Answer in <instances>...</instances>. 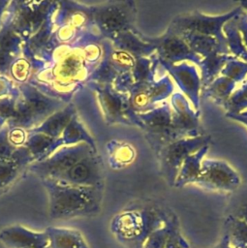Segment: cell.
I'll list each match as a JSON object with an SVG mask.
<instances>
[{
	"instance_id": "cell-29",
	"label": "cell",
	"mask_w": 247,
	"mask_h": 248,
	"mask_svg": "<svg viewBox=\"0 0 247 248\" xmlns=\"http://www.w3.org/2000/svg\"><path fill=\"white\" fill-rule=\"evenodd\" d=\"M178 227L176 218L174 215H170L167 223L154 231L146 239L143 248H166L167 243L174 231Z\"/></svg>"
},
{
	"instance_id": "cell-9",
	"label": "cell",
	"mask_w": 247,
	"mask_h": 248,
	"mask_svg": "<svg viewBox=\"0 0 247 248\" xmlns=\"http://www.w3.org/2000/svg\"><path fill=\"white\" fill-rule=\"evenodd\" d=\"M139 128L145 131L147 140L158 154L160 150L171 140H174L171 126V109L167 102L155 106L153 108L138 113Z\"/></svg>"
},
{
	"instance_id": "cell-4",
	"label": "cell",
	"mask_w": 247,
	"mask_h": 248,
	"mask_svg": "<svg viewBox=\"0 0 247 248\" xmlns=\"http://www.w3.org/2000/svg\"><path fill=\"white\" fill-rule=\"evenodd\" d=\"M80 7L105 40L111 41L120 33L135 28L137 9L134 1H108L91 6L80 4Z\"/></svg>"
},
{
	"instance_id": "cell-41",
	"label": "cell",
	"mask_w": 247,
	"mask_h": 248,
	"mask_svg": "<svg viewBox=\"0 0 247 248\" xmlns=\"http://www.w3.org/2000/svg\"><path fill=\"white\" fill-rule=\"evenodd\" d=\"M237 218L241 219L242 221H244L247 224V202H244L236 211L235 215Z\"/></svg>"
},
{
	"instance_id": "cell-18",
	"label": "cell",
	"mask_w": 247,
	"mask_h": 248,
	"mask_svg": "<svg viewBox=\"0 0 247 248\" xmlns=\"http://www.w3.org/2000/svg\"><path fill=\"white\" fill-rule=\"evenodd\" d=\"M76 114L77 109L75 106L69 103L63 108L57 110L56 112L48 116L39 126L29 130V132L41 133L53 139H59L67 124Z\"/></svg>"
},
{
	"instance_id": "cell-28",
	"label": "cell",
	"mask_w": 247,
	"mask_h": 248,
	"mask_svg": "<svg viewBox=\"0 0 247 248\" xmlns=\"http://www.w3.org/2000/svg\"><path fill=\"white\" fill-rule=\"evenodd\" d=\"M225 236L233 248H247V224L234 215L225 222Z\"/></svg>"
},
{
	"instance_id": "cell-34",
	"label": "cell",
	"mask_w": 247,
	"mask_h": 248,
	"mask_svg": "<svg viewBox=\"0 0 247 248\" xmlns=\"http://www.w3.org/2000/svg\"><path fill=\"white\" fill-rule=\"evenodd\" d=\"M18 97L19 90L17 86V89L15 92L0 98V128L7 125L10 119L13 117Z\"/></svg>"
},
{
	"instance_id": "cell-36",
	"label": "cell",
	"mask_w": 247,
	"mask_h": 248,
	"mask_svg": "<svg viewBox=\"0 0 247 248\" xmlns=\"http://www.w3.org/2000/svg\"><path fill=\"white\" fill-rule=\"evenodd\" d=\"M233 19L241 34L243 43L247 48V14L242 10L233 17Z\"/></svg>"
},
{
	"instance_id": "cell-37",
	"label": "cell",
	"mask_w": 247,
	"mask_h": 248,
	"mask_svg": "<svg viewBox=\"0 0 247 248\" xmlns=\"http://www.w3.org/2000/svg\"><path fill=\"white\" fill-rule=\"evenodd\" d=\"M166 248H189L188 243L184 239V237L180 234L178 227L174 229L172 232Z\"/></svg>"
},
{
	"instance_id": "cell-2",
	"label": "cell",
	"mask_w": 247,
	"mask_h": 248,
	"mask_svg": "<svg viewBox=\"0 0 247 248\" xmlns=\"http://www.w3.org/2000/svg\"><path fill=\"white\" fill-rule=\"evenodd\" d=\"M170 215L155 205L129 208L117 214L111 221V231L128 248H143L148 236L163 227Z\"/></svg>"
},
{
	"instance_id": "cell-1",
	"label": "cell",
	"mask_w": 247,
	"mask_h": 248,
	"mask_svg": "<svg viewBox=\"0 0 247 248\" xmlns=\"http://www.w3.org/2000/svg\"><path fill=\"white\" fill-rule=\"evenodd\" d=\"M41 182L48 195L51 219L90 217L101 209L104 188L70 185L52 179H41Z\"/></svg>"
},
{
	"instance_id": "cell-32",
	"label": "cell",
	"mask_w": 247,
	"mask_h": 248,
	"mask_svg": "<svg viewBox=\"0 0 247 248\" xmlns=\"http://www.w3.org/2000/svg\"><path fill=\"white\" fill-rule=\"evenodd\" d=\"M223 108L226 109V113L247 111V78L235 88Z\"/></svg>"
},
{
	"instance_id": "cell-14",
	"label": "cell",
	"mask_w": 247,
	"mask_h": 248,
	"mask_svg": "<svg viewBox=\"0 0 247 248\" xmlns=\"http://www.w3.org/2000/svg\"><path fill=\"white\" fill-rule=\"evenodd\" d=\"M0 241L9 248H48L46 232H33L20 225L4 228L0 232Z\"/></svg>"
},
{
	"instance_id": "cell-11",
	"label": "cell",
	"mask_w": 247,
	"mask_h": 248,
	"mask_svg": "<svg viewBox=\"0 0 247 248\" xmlns=\"http://www.w3.org/2000/svg\"><path fill=\"white\" fill-rule=\"evenodd\" d=\"M240 182L239 174L229 163L219 159L204 158L196 184L212 191L232 192L239 187Z\"/></svg>"
},
{
	"instance_id": "cell-24",
	"label": "cell",
	"mask_w": 247,
	"mask_h": 248,
	"mask_svg": "<svg viewBox=\"0 0 247 248\" xmlns=\"http://www.w3.org/2000/svg\"><path fill=\"white\" fill-rule=\"evenodd\" d=\"M233 57L231 55L222 54V53H214L204 58H201V61L198 66L201 71L200 77H201V90L207 87L216 78L220 76L223 67Z\"/></svg>"
},
{
	"instance_id": "cell-13",
	"label": "cell",
	"mask_w": 247,
	"mask_h": 248,
	"mask_svg": "<svg viewBox=\"0 0 247 248\" xmlns=\"http://www.w3.org/2000/svg\"><path fill=\"white\" fill-rule=\"evenodd\" d=\"M159 64L169 74L168 76L174 80L192 108L195 110H200L201 83L197 67L189 62L170 64L159 60Z\"/></svg>"
},
{
	"instance_id": "cell-33",
	"label": "cell",
	"mask_w": 247,
	"mask_h": 248,
	"mask_svg": "<svg viewBox=\"0 0 247 248\" xmlns=\"http://www.w3.org/2000/svg\"><path fill=\"white\" fill-rule=\"evenodd\" d=\"M220 75L240 84L247 78V62L232 58L225 64Z\"/></svg>"
},
{
	"instance_id": "cell-16",
	"label": "cell",
	"mask_w": 247,
	"mask_h": 248,
	"mask_svg": "<svg viewBox=\"0 0 247 248\" xmlns=\"http://www.w3.org/2000/svg\"><path fill=\"white\" fill-rule=\"evenodd\" d=\"M109 42L113 47L125 51L135 58L150 57L155 53V47L145 42L136 28L120 33Z\"/></svg>"
},
{
	"instance_id": "cell-5",
	"label": "cell",
	"mask_w": 247,
	"mask_h": 248,
	"mask_svg": "<svg viewBox=\"0 0 247 248\" xmlns=\"http://www.w3.org/2000/svg\"><path fill=\"white\" fill-rule=\"evenodd\" d=\"M57 5L48 1H10L5 16L24 43L54 16Z\"/></svg>"
},
{
	"instance_id": "cell-39",
	"label": "cell",
	"mask_w": 247,
	"mask_h": 248,
	"mask_svg": "<svg viewBox=\"0 0 247 248\" xmlns=\"http://www.w3.org/2000/svg\"><path fill=\"white\" fill-rule=\"evenodd\" d=\"M17 89V85L8 77H0V98L7 96Z\"/></svg>"
},
{
	"instance_id": "cell-21",
	"label": "cell",
	"mask_w": 247,
	"mask_h": 248,
	"mask_svg": "<svg viewBox=\"0 0 247 248\" xmlns=\"http://www.w3.org/2000/svg\"><path fill=\"white\" fill-rule=\"evenodd\" d=\"M45 232L48 236V248H88L78 231L49 227Z\"/></svg>"
},
{
	"instance_id": "cell-27",
	"label": "cell",
	"mask_w": 247,
	"mask_h": 248,
	"mask_svg": "<svg viewBox=\"0 0 247 248\" xmlns=\"http://www.w3.org/2000/svg\"><path fill=\"white\" fill-rule=\"evenodd\" d=\"M159 64L156 53L150 57L136 58L131 75L134 83H151L156 78V71Z\"/></svg>"
},
{
	"instance_id": "cell-43",
	"label": "cell",
	"mask_w": 247,
	"mask_h": 248,
	"mask_svg": "<svg viewBox=\"0 0 247 248\" xmlns=\"http://www.w3.org/2000/svg\"><path fill=\"white\" fill-rule=\"evenodd\" d=\"M213 248H233V247L231 246V244L229 243L227 237L224 235L223 238H222V240H221L216 246H214Z\"/></svg>"
},
{
	"instance_id": "cell-17",
	"label": "cell",
	"mask_w": 247,
	"mask_h": 248,
	"mask_svg": "<svg viewBox=\"0 0 247 248\" xmlns=\"http://www.w3.org/2000/svg\"><path fill=\"white\" fill-rule=\"evenodd\" d=\"M23 146L28 150L33 163L46 159L62 146L60 138L53 139L41 133L27 131V138Z\"/></svg>"
},
{
	"instance_id": "cell-12",
	"label": "cell",
	"mask_w": 247,
	"mask_h": 248,
	"mask_svg": "<svg viewBox=\"0 0 247 248\" xmlns=\"http://www.w3.org/2000/svg\"><path fill=\"white\" fill-rule=\"evenodd\" d=\"M170 106L174 140L194 138L204 134L200 123V110H195L182 93H173L170 96Z\"/></svg>"
},
{
	"instance_id": "cell-30",
	"label": "cell",
	"mask_w": 247,
	"mask_h": 248,
	"mask_svg": "<svg viewBox=\"0 0 247 248\" xmlns=\"http://www.w3.org/2000/svg\"><path fill=\"white\" fill-rule=\"evenodd\" d=\"M174 85L169 76H164L159 79H155L149 84V100L154 108L158 103H163L166 99L173 94Z\"/></svg>"
},
{
	"instance_id": "cell-7",
	"label": "cell",
	"mask_w": 247,
	"mask_h": 248,
	"mask_svg": "<svg viewBox=\"0 0 247 248\" xmlns=\"http://www.w3.org/2000/svg\"><path fill=\"white\" fill-rule=\"evenodd\" d=\"M87 85L96 93L108 125L122 123L139 128L138 113L130 108L128 94L117 91L112 84L87 82Z\"/></svg>"
},
{
	"instance_id": "cell-31",
	"label": "cell",
	"mask_w": 247,
	"mask_h": 248,
	"mask_svg": "<svg viewBox=\"0 0 247 248\" xmlns=\"http://www.w3.org/2000/svg\"><path fill=\"white\" fill-rule=\"evenodd\" d=\"M88 61L84 56L77 53H72L66 56V58L61 62L58 69V73L61 78H72L77 77L82 71H85L86 64Z\"/></svg>"
},
{
	"instance_id": "cell-23",
	"label": "cell",
	"mask_w": 247,
	"mask_h": 248,
	"mask_svg": "<svg viewBox=\"0 0 247 248\" xmlns=\"http://www.w3.org/2000/svg\"><path fill=\"white\" fill-rule=\"evenodd\" d=\"M60 140L62 142V146L75 145L84 142L89 144L93 149L97 150L94 139L78 118L77 113L73 116V118L67 124L60 136Z\"/></svg>"
},
{
	"instance_id": "cell-3",
	"label": "cell",
	"mask_w": 247,
	"mask_h": 248,
	"mask_svg": "<svg viewBox=\"0 0 247 248\" xmlns=\"http://www.w3.org/2000/svg\"><path fill=\"white\" fill-rule=\"evenodd\" d=\"M17 86L19 97L15 113L6 125L9 130L22 129L29 131L69 104L63 99L46 95L35 85L25 81L20 82Z\"/></svg>"
},
{
	"instance_id": "cell-20",
	"label": "cell",
	"mask_w": 247,
	"mask_h": 248,
	"mask_svg": "<svg viewBox=\"0 0 247 248\" xmlns=\"http://www.w3.org/2000/svg\"><path fill=\"white\" fill-rule=\"evenodd\" d=\"M177 34H179L180 37L185 41L191 50L201 58L214 53L230 55L229 52L218 43V41L212 37L190 31L178 32Z\"/></svg>"
},
{
	"instance_id": "cell-10",
	"label": "cell",
	"mask_w": 247,
	"mask_h": 248,
	"mask_svg": "<svg viewBox=\"0 0 247 248\" xmlns=\"http://www.w3.org/2000/svg\"><path fill=\"white\" fill-rule=\"evenodd\" d=\"M140 36L155 47V53L161 61L170 64L189 62L197 66L201 61V57L191 50L180 35L170 28L158 37H149L141 33Z\"/></svg>"
},
{
	"instance_id": "cell-40",
	"label": "cell",
	"mask_w": 247,
	"mask_h": 248,
	"mask_svg": "<svg viewBox=\"0 0 247 248\" xmlns=\"http://www.w3.org/2000/svg\"><path fill=\"white\" fill-rule=\"evenodd\" d=\"M226 116L237 122H241L247 127V111L241 113H226Z\"/></svg>"
},
{
	"instance_id": "cell-44",
	"label": "cell",
	"mask_w": 247,
	"mask_h": 248,
	"mask_svg": "<svg viewBox=\"0 0 247 248\" xmlns=\"http://www.w3.org/2000/svg\"><path fill=\"white\" fill-rule=\"evenodd\" d=\"M239 4V7L247 14V0H242V1H239L238 2Z\"/></svg>"
},
{
	"instance_id": "cell-42",
	"label": "cell",
	"mask_w": 247,
	"mask_h": 248,
	"mask_svg": "<svg viewBox=\"0 0 247 248\" xmlns=\"http://www.w3.org/2000/svg\"><path fill=\"white\" fill-rule=\"evenodd\" d=\"M9 4H10V1H0V27L2 25V21Z\"/></svg>"
},
{
	"instance_id": "cell-38",
	"label": "cell",
	"mask_w": 247,
	"mask_h": 248,
	"mask_svg": "<svg viewBox=\"0 0 247 248\" xmlns=\"http://www.w3.org/2000/svg\"><path fill=\"white\" fill-rule=\"evenodd\" d=\"M27 138V131L22 129H11L9 130V140L11 142L16 146H22Z\"/></svg>"
},
{
	"instance_id": "cell-15",
	"label": "cell",
	"mask_w": 247,
	"mask_h": 248,
	"mask_svg": "<svg viewBox=\"0 0 247 248\" xmlns=\"http://www.w3.org/2000/svg\"><path fill=\"white\" fill-rule=\"evenodd\" d=\"M33 163L28 150L22 145L9 158L0 159V195L6 192Z\"/></svg>"
},
{
	"instance_id": "cell-19",
	"label": "cell",
	"mask_w": 247,
	"mask_h": 248,
	"mask_svg": "<svg viewBox=\"0 0 247 248\" xmlns=\"http://www.w3.org/2000/svg\"><path fill=\"white\" fill-rule=\"evenodd\" d=\"M208 149L209 145H205L184 160L174 180V187L181 188L191 183L196 184L201 173L202 160Z\"/></svg>"
},
{
	"instance_id": "cell-26",
	"label": "cell",
	"mask_w": 247,
	"mask_h": 248,
	"mask_svg": "<svg viewBox=\"0 0 247 248\" xmlns=\"http://www.w3.org/2000/svg\"><path fill=\"white\" fill-rule=\"evenodd\" d=\"M223 33L229 54L235 59L247 62V48L233 18L230 19L223 26Z\"/></svg>"
},
{
	"instance_id": "cell-22",
	"label": "cell",
	"mask_w": 247,
	"mask_h": 248,
	"mask_svg": "<svg viewBox=\"0 0 247 248\" xmlns=\"http://www.w3.org/2000/svg\"><path fill=\"white\" fill-rule=\"evenodd\" d=\"M108 160L111 169L121 170L129 166L136 157L134 147L126 141L111 140L106 145Z\"/></svg>"
},
{
	"instance_id": "cell-8",
	"label": "cell",
	"mask_w": 247,
	"mask_h": 248,
	"mask_svg": "<svg viewBox=\"0 0 247 248\" xmlns=\"http://www.w3.org/2000/svg\"><path fill=\"white\" fill-rule=\"evenodd\" d=\"M211 137L201 135L194 138H183L171 140L157 154L160 159L162 172L170 186H173L176 175L184 160L201 147L209 145Z\"/></svg>"
},
{
	"instance_id": "cell-35",
	"label": "cell",
	"mask_w": 247,
	"mask_h": 248,
	"mask_svg": "<svg viewBox=\"0 0 247 248\" xmlns=\"http://www.w3.org/2000/svg\"><path fill=\"white\" fill-rule=\"evenodd\" d=\"M16 148L9 140V128L6 125L0 128V159L11 157Z\"/></svg>"
},
{
	"instance_id": "cell-6",
	"label": "cell",
	"mask_w": 247,
	"mask_h": 248,
	"mask_svg": "<svg viewBox=\"0 0 247 248\" xmlns=\"http://www.w3.org/2000/svg\"><path fill=\"white\" fill-rule=\"evenodd\" d=\"M241 11L242 9L238 6L226 14L218 16H208L197 11L189 14L178 15L172 19L168 28L176 33L190 31L212 37L216 39L223 48L229 52L223 33V26Z\"/></svg>"
},
{
	"instance_id": "cell-25",
	"label": "cell",
	"mask_w": 247,
	"mask_h": 248,
	"mask_svg": "<svg viewBox=\"0 0 247 248\" xmlns=\"http://www.w3.org/2000/svg\"><path fill=\"white\" fill-rule=\"evenodd\" d=\"M236 87L237 83L220 75L207 87L201 90V94H202L203 97L210 99L212 102L224 107Z\"/></svg>"
}]
</instances>
